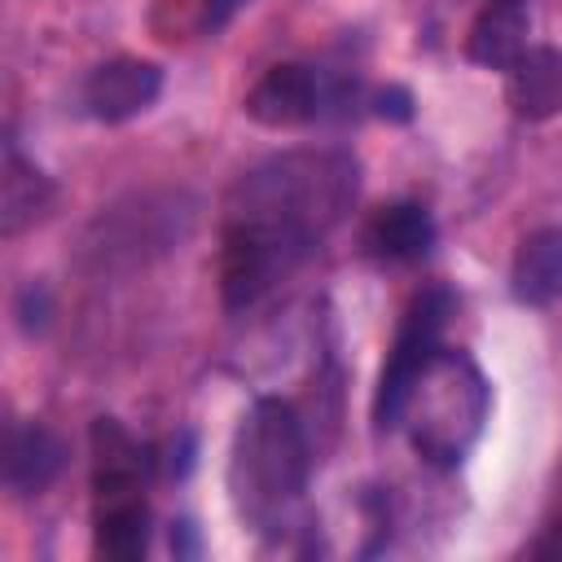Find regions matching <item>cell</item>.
Segmentation results:
<instances>
[{
	"mask_svg": "<svg viewBox=\"0 0 562 562\" xmlns=\"http://www.w3.org/2000/svg\"><path fill=\"white\" fill-rule=\"evenodd\" d=\"M299 255L303 250H294L277 233H268L259 224H246V220H233L228 233H224V255H220V290H224V303L228 307L255 303L277 281V272H285Z\"/></svg>",
	"mask_w": 562,
	"mask_h": 562,
	"instance_id": "5b68a950",
	"label": "cell"
},
{
	"mask_svg": "<svg viewBox=\"0 0 562 562\" xmlns=\"http://www.w3.org/2000/svg\"><path fill=\"white\" fill-rule=\"evenodd\" d=\"M553 531H558V536H562V509H558V518H553Z\"/></svg>",
	"mask_w": 562,
	"mask_h": 562,
	"instance_id": "ac0fdd59",
	"label": "cell"
},
{
	"mask_svg": "<svg viewBox=\"0 0 562 562\" xmlns=\"http://www.w3.org/2000/svg\"><path fill=\"white\" fill-rule=\"evenodd\" d=\"M241 193L246 206H237L233 220L259 224L294 250H307V241L321 237L356 193V167L334 154H294L255 171Z\"/></svg>",
	"mask_w": 562,
	"mask_h": 562,
	"instance_id": "6da1fadb",
	"label": "cell"
},
{
	"mask_svg": "<svg viewBox=\"0 0 562 562\" xmlns=\"http://www.w3.org/2000/svg\"><path fill=\"white\" fill-rule=\"evenodd\" d=\"M483 404H487V391H483L479 369L457 351H435L426 369L417 373L408 404H404V413L417 417L413 422L417 452L439 465L461 461V452L479 435Z\"/></svg>",
	"mask_w": 562,
	"mask_h": 562,
	"instance_id": "3957f363",
	"label": "cell"
},
{
	"mask_svg": "<svg viewBox=\"0 0 562 562\" xmlns=\"http://www.w3.org/2000/svg\"><path fill=\"white\" fill-rule=\"evenodd\" d=\"M509 281L518 303H531V307L553 303L562 294V228H540L522 237Z\"/></svg>",
	"mask_w": 562,
	"mask_h": 562,
	"instance_id": "4fadbf2b",
	"label": "cell"
},
{
	"mask_svg": "<svg viewBox=\"0 0 562 562\" xmlns=\"http://www.w3.org/2000/svg\"><path fill=\"white\" fill-rule=\"evenodd\" d=\"M307 483V443L294 408L285 400H259L237 430L233 448V492L237 509L255 522H277Z\"/></svg>",
	"mask_w": 562,
	"mask_h": 562,
	"instance_id": "7a4b0ae2",
	"label": "cell"
},
{
	"mask_svg": "<svg viewBox=\"0 0 562 562\" xmlns=\"http://www.w3.org/2000/svg\"><path fill=\"white\" fill-rule=\"evenodd\" d=\"M48 202H53L48 176H40L18 149H9L4 154V176H0V228H4V237L35 224L48 211Z\"/></svg>",
	"mask_w": 562,
	"mask_h": 562,
	"instance_id": "9a60e30c",
	"label": "cell"
},
{
	"mask_svg": "<svg viewBox=\"0 0 562 562\" xmlns=\"http://www.w3.org/2000/svg\"><path fill=\"white\" fill-rule=\"evenodd\" d=\"M378 114L404 123V119L413 114V97H408L404 88H386V92H378Z\"/></svg>",
	"mask_w": 562,
	"mask_h": 562,
	"instance_id": "2e32d148",
	"label": "cell"
},
{
	"mask_svg": "<svg viewBox=\"0 0 562 562\" xmlns=\"http://www.w3.org/2000/svg\"><path fill=\"white\" fill-rule=\"evenodd\" d=\"M158 88H162V70L154 61L114 57V61H101L83 79V105L101 123H123V119L149 110L154 97H158Z\"/></svg>",
	"mask_w": 562,
	"mask_h": 562,
	"instance_id": "8992f818",
	"label": "cell"
},
{
	"mask_svg": "<svg viewBox=\"0 0 562 562\" xmlns=\"http://www.w3.org/2000/svg\"><path fill=\"white\" fill-rule=\"evenodd\" d=\"M316 101H321V88H316V75L307 66H272L250 92H246V114L263 127H299L316 114Z\"/></svg>",
	"mask_w": 562,
	"mask_h": 562,
	"instance_id": "52a82bcc",
	"label": "cell"
},
{
	"mask_svg": "<svg viewBox=\"0 0 562 562\" xmlns=\"http://www.w3.org/2000/svg\"><path fill=\"white\" fill-rule=\"evenodd\" d=\"M61 461H66V448L53 430H44L40 422L9 426V435H4V483L18 496H40L57 479Z\"/></svg>",
	"mask_w": 562,
	"mask_h": 562,
	"instance_id": "30bf717a",
	"label": "cell"
},
{
	"mask_svg": "<svg viewBox=\"0 0 562 562\" xmlns=\"http://www.w3.org/2000/svg\"><path fill=\"white\" fill-rule=\"evenodd\" d=\"M149 544V505L140 487L123 492H97V518H92V549L110 562H136Z\"/></svg>",
	"mask_w": 562,
	"mask_h": 562,
	"instance_id": "ba28073f",
	"label": "cell"
},
{
	"mask_svg": "<svg viewBox=\"0 0 562 562\" xmlns=\"http://www.w3.org/2000/svg\"><path fill=\"white\" fill-rule=\"evenodd\" d=\"M88 443H92V492H123L145 483L149 452L114 417H97Z\"/></svg>",
	"mask_w": 562,
	"mask_h": 562,
	"instance_id": "7c38bea8",
	"label": "cell"
},
{
	"mask_svg": "<svg viewBox=\"0 0 562 562\" xmlns=\"http://www.w3.org/2000/svg\"><path fill=\"white\" fill-rule=\"evenodd\" d=\"M364 241L382 259H422L435 246V220L417 202H395V206H382L369 220Z\"/></svg>",
	"mask_w": 562,
	"mask_h": 562,
	"instance_id": "5bb4252c",
	"label": "cell"
},
{
	"mask_svg": "<svg viewBox=\"0 0 562 562\" xmlns=\"http://www.w3.org/2000/svg\"><path fill=\"white\" fill-rule=\"evenodd\" d=\"M465 53L479 66L509 70L527 53V9H522V0H487L479 9V18L470 22Z\"/></svg>",
	"mask_w": 562,
	"mask_h": 562,
	"instance_id": "8fae6325",
	"label": "cell"
},
{
	"mask_svg": "<svg viewBox=\"0 0 562 562\" xmlns=\"http://www.w3.org/2000/svg\"><path fill=\"white\" fill-rule=\"evenodd\" d=\"M452 312V299L448 290H422L404 321H400V334H395V347L382 364V378H378V395H373V417L382 430L400 426L404 422V404H408V391L417 382V373L426 369V360L439 351V334H443V321Z\"/></svg>",
	"mask_w": 562,
	"mask_h": 562,
	"instance_id": "277c9868",
	"label": "cell"
},
{
	"mask_svg": "<svg viewBox=\"0 0 562 562\" xmlns=\"http://www.w3.org/2000/svg\"><path fill=\"white\" fill-rule=\"evenodd\" d=\"M233 9H241V0H211L206 4V26H224Z\"/></svg>",
	"mask_w": 562,
	"mask_h": 562,
	"instance_id": "e0dca14e",
	"label": "cell"
},
{
	"mask_svg": "<svg viewBox=\"0 0 562 562\" xmlns=\"http://www.w3.org/2000/svg\"><path fill=\"white\" fill-rule=\"evenodd\" d=\"M509 110L527 123L553 119L562 110V53L549 44H527V53L505 70Z\"/></svg>",
	"mask_w": 562,
	"mask_h": 562,
	"instance_id": "9c48e42d",
	"label": "cell"
}]
</instances>
